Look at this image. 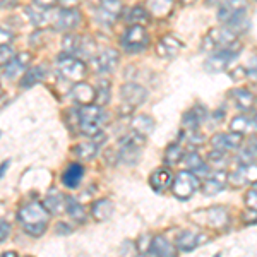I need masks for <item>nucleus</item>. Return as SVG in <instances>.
<instances>
[{
  "label": "nucleus",
  "instance_id": "423d86ee",
  "mask_svg": "<svg viewBox=\"0 0 257 257\" xmlns=\"http://www.w3.org/2000/svg\"><path fill=\"white\" fill-rule=\"evenodd\" d=\"M57 72L60 74L62 79L70 82H79L86 76V64L77 57L62 55L57 59Z\"/></svg>",
  "mask_w": 257,
  "mask_h": 257
},
{
  "label": "nucleus",
  "instance_id": "a18cd8bd",
  "mask_svg": "<svg viewBox=\"0 0 257 257\" xmlns=\"http://www.w3.org/2000/svg\"><path fill=\"white\" fill-rule=\"evenodd\" d=\"M12 41H14V35L11 31L0 28V47H9Z\"/></svg>",
  "mask_w": 257,
  "mask_h": 257
},
{
  "label": "nucleus",
  "instance_id": "c03bdc74",
  "mask_svg": "<svg viewBox=\"0 0 257 257\" xmlns=\"http://www.w3.org/2000/svg\"><path fill=\"white\" fill-rule=\"evenodd\" d=\"M16 53L12 52L9 47H0V65H6L9 64V60L14 57Z\"/></svg>",
  "mask_w": 257,
  "mask_h": 257
},
{
  "label": "nucleus",
  "instance_id": "412c9836",
  "mask_svg": "<svg viewBox=\"0 0 257 257\" xmlns=\"http://www.w3.org/2000/svg\"><path fill=\"white\" fill-rule=\"evenodd\" d=\"M149 182H151V187L156 190V192H163V190H167L170 185H172L173 182V173L170 168H158L156 172H153L151 178H149Z\"/></svg>",
  "mask_w": 257,
  "mask_h": 257
},
{
  "label": "nucleus",
  "instance_id": "6ab92c4d",
  "mask_svg": "<svg viewBox=\"0 0 257 257\" xmlns=\"http://www.w3.org/2000/svg\"><path fill=\"white\" fill-rule=\"evenodd\" d=\"M148 254L160 255V257H173V255H177V248L173 247L172 242H168L163 235H156V237H151Z\"/></svg>",
  "mask_w": 257,
  "mask_h": 257
},
{
  "label": "nucleus",
  "instance_id": "f257e3e1",
  "mask_svg": "<svg viewBox=\"0 0 257 257\" xmlns=\"http://www.w3.org/2000/svg\"><path fill=\"white\" fill-rule=\"evenodd\" d=\"M48 216L50 213L40 202H30L24 208H21L18 213L19 223L23 225L24 231L30 233L31 237H41L47 231Z\"/></svg>",
  "mask_w": 257,
  "mask_h": 257
},
{
  "label": "nucleus",
  "instance_id": "2eb2a0df",
  "mask_svg": "<svg viewBox=\"0 0 257 257\" xmlns=\"http://www.w3.org/2000/svg\"><path fill=\"white\" fill-rule=\"evenodd\" d=\"M31 60H33V55L28 52H21L18 55H14L12 59L9 60V64H6V69H4V72H6L7 77H11V79H14V77H18L19 74H23L24 70L31 65Z\"/></svg>",
  "mask_w": 257,
  "mask_h": 257
},
{
  "label": "nucleus",
  "instance_id": "e433bc0d",
  "mask_svg": "<svg viewBox=\"0 0 257 257\" xmlns=\"http://www.w3.org/2000/svg\"><path fill=\"white\" fill-rule=\"evenodd\" d=\"M110 99V82L106 79H99L98 89L94 91V101L98 103V106L106 105Z\"/></svg>",
  "mask_w": 257,
  "mask_h": 257
},
{
  "label": "nucleus",
  "instance_id": "dca6fc26",
  "mask_svg": "<svg viewBox=\"0 0 257 257\" xmlns=\"http://www.w3.org/2000/svg\"><path fill=\"white\" fill-rule=\"evenodd\" d=\"M226 178H228V173L219 168L216 172L211 173V175L204 180V184L199 185V187L202 189V192H204L206 196H216V194H219L223 189H225Z\"/></svg>",
  "mask_w": 257,
  "mask_h": 257
},
{
  "label": "nucleus",
  "instance_id": "603ef678",
  "mask_svg": "<svg viewBox=\"0 0 257 257\" xmlns=\"http://www.w3.org/2000/svg\"><path fill=\"white\" fill-rule=\"evenodd\" d=\"M242 74H243V69L238 67L237 70H235V72H231V79H243Z\"/></svg>",
  "mask_w": 257,
  "mask_h": 257
},
{
  "label": "nucleus",
  "instance_id": "864d4df0",
  "mask_svg": "<svg viewBox=\"0 0 257 257\" xmlns=\"http://www.w3.org/2000/svg\"><path fill=\"white\" fill-rule=\"evenodd\" d=\"M7 167H9V161H6V163H2V165H0V177H2L4 173H6Z\"/></svg>",
  "mask_w": 257,
  "mask_h": 257
},
{
  "label": "nucleus",
  "instance_id": "bb28decb",
  "mask_svg": "<svg viewBox=\"0 0 257 257\" xmlns=\"http://www.w3.org/2000/svg\"><path fill=\"white\" fill-rule=\"evenodd\" d=\"M231 132H237V134H247V132L255 131V118L250 115H237L230 123Z\"/></svg>",
  "mask_w": 257,
  "mask_h": 257
},
{
  "label": "nucleus",
  "instance_id": "58836bf2",
  "mask_svg": "<svg viewBox=\"0 0 257 257\" xmlns=\"http://www.w3.org/2000/svg\"><path fill=\"white\" fill-rule=\"evenodd\" d=\"M182 158H184V149H182V146H178V144H172L165 151V163L167 165L180 163Z\"/></svg>",
  "mask_w": 257,
  "mask_h": 257
},
{
  "label": "nucleus",
  "instance_id": "37998d69",
  "mask_svg": "<svg viewBox=\"0 0 257 257\" xmlns=\"http://www.w3.org/2000/svg\"><path fill=\"white\" fill-rule=\"evenodd\" d=\"M257 189H255V184H252V189L247 192V196H245V204H247V208H250V209H254L255 211V206H257Z\"/></svg>",
  "mask_w": 257,
  "mask_h": 257
},
{
  "label": "nucleus",
  "instance_id": "f03ea898",
  "mask_svg": "<svg viewBox=\"0 0 257 257\" xmlns=\"http://www.w3.org/2000/svg\"><path fill=\"white\" fill-rule=\"evenodd\" d=\"M106 122H108V115L98 105H84L77 111L79 131L88 138H96Z\"/></svg>",
  "mask_w": 257,
  "mask_h": 257
},
{
  "label": "nucleus",
  "instance_id": "f704fd0d",
  "mask_svg": "<svg viewBox=\"0 0 257 257\" xmlns=\"http://www.w3.org/2000/svg\"><path fill=\"white\" fill-rule=\"evenodd\" d=\"M76 156L79 160H93L94 156L98 155V144L96 143H82L77 144L76 149H74Z\"/></svg>",
  "mask_w": 257,
  "mask_h": 257
},
{
  "label": "nucleus",
  "instance_id": "4d7b16f0",
  "mask_svg": "<svg viewBox=\"0 0 257 257\" xmlns=\"http://www.w3.org/2000/svg\"><path fill=\"white\" fill-rule=\"evenodd\" d=\"M4 255H6V257H12V255H18V254H16V252H6Z\"/></svg>",
  "mask_w": 257,
  "mask_h": 257
},
{
  "label": "nucleus",
  "instance_id": "3c124183",
  "mask_svg": "<svg viewBox=\"0 0 257 257\" xmlns=\"http://www.w3.org/2000/svg\"><path fill=\"white\" fill-rule=\"evenodd\" d=\"M70 228H69V225H65V223H59L57 225V233H70Z\"/></svg>",
  "mask_w": 257,
  "mask_h": 257
},
{
  "label": "nucleus",
  "instance_id": "39448f33",
  "mask_svg": "<svg viewBox=\"0 0 257 257\" xmlns=\"http://www.w3.org/2000/svg\"><path fill=\"white\" fill-rule=\"evenodd\" d=\"M237 43V35L231 33L228 28H214L204 36L201 45L202 52H218L223 48H230Z\"/></svg>",
  "mask_w": 257,
  "mask_h": 257
},
{
  "label": "nucleus",
  "instance_id": "7ed1b4c3",
  "mask_svg": "<svg viewBox=\"0 0 257 257\" xmlns=\"http://www.w3.org/2000/svg\"><path fill=\"white\" fill-rule=\"evenodd\" d=\"M144 148V136L138 134V132H128L125 138L120 139L118 143V160L125 165H136L143 156Z\"/></svg>",
  "mask_w": 257,
  "mask_h": 257
},
{
  "label": "nucleus",
  "instance_id": "a211bd4d",
  "mask_svg": "<svg viewBox=\"0 0 257 257\" xmlns=\"http://www.w3.org/2000/svg\"><path fill=\"white\" fill-rule=\"evenodd\" d=\"M118 60H120V55L117 50L106 48L94 59V69H96L98 72H110V70H113L117 67Z\"/></svg>",
  "mask_w": 257,
  "mask_h": 257
},
{
  "label": "nucleus",
  "instance_id": "09e8293b",
  "mask_svg": "<svg viewBox=\"0 0 257 257\" xmlns=\"http://www.w3.org/2000/svg\"><path fill=\"white\" fill-rule=\"evenodd\" d=\"M38 7H43V9H50V7L55 6L57 0H33Z\"/></svg>",
  "mask_w": 257,
  "mask_h": 257
},
{
  "label": "nucleus",
  "instance_id": "72a5a7b5",
  "mask_svg": "<svg viewBox=\"0 0 257 257\" xmlns=\"http://www.w3.org/2000/svg\"><path fill=\"white\" fill-rule=\"evenodd\" d=\"M64 209H67L69 216L72 218L74 221H77V223H84L86 221V211L79 204V202L76 201V199L65 197V208Z\"/></svg>",
  "mask_w": 257,
  "mask_h": 257
},
{
  "label": "nucleus",
  "instance_id": "4be33fe9",
  "mask_svg": "<svg viewBox=\"0 0 257 257\" xmlns=\"http://www.w3.org/2000/svg\"><path fill=\"white\" fill-rule=\"evenodd\" d=\"M231 99H233V105L235 108H238L240 111H250L254 108V94L250 93L245 88H240V89H233L231 91Z\"/></svg>",
  "mask_w": 257,
  "mask_h": 257
},
{
  "label": "nucleus",
  "instance_id": "cd10ccee",
  "mask_svg": "<svg viewBox=\"0 0 257 257\" xmlns=\"http://www.w3.org/2000/svg\"><path fill=\"white\" fill-rule=\"evenodd\" d=\"M149 14H153L158 19H165L172 14L173 0H148Z\"/></svg>",
  "mask_w": 257,
  "mask_h": 257
},
{
  "label": "nucleus",
  "instance_id": "a19ab883",
  "mask_svg": "<svg viewBox=\"0 0 257 257\" xmlns=\"http://www.w3.org/2000/svg\"><path fill=\"white\" fill-rule=\"evenodd\" d=\"M79 40H81L79 35H67V36H65L62 47H64V50H65V53H67V55H72V57L76 55L77 47H79Z\"/></svg>",
  "mask_w": 257,
  "mask_h": 257
},
{
  "label": "nucleus",
  "instance_id": "6e6552de",
  "mask_svg": "<svg viewBox=\"0 0 257 257\" xmlns=\"http://www.w3.org/2000/svg\"><path fill=\"white\" fill-rule=\"evenodd\" d=\"M240 53V43H235L233 47L230 48H223V50H218V52H213V55L206 60L204 64V69L208 72H223L226 70L228 65L231 64V60H235Z\"/></svg>",
  "mask_w": 257,
  "mask_h": 257
},
{
  "label": "nucleus",
  "instance_id": "c9c22d12",
  "mask_svg": "<svg viewBox=\"0 0 257 257\" xmlns=\"http://www.w3.org/2000/svg\"><path fill=\"white\" fill-rule=\"evenodd\" d=\"M26 14L28 18H30L31 24H35V26H43V24H47L48 21V9H36V7H26Z\"/></svg>",
  "mask_w": 257,
  "mask_h": 257
},
{
  "label": "nucleus",
  "instance_id": "79ce46f5",
  "mask_svg": "<svg viewBox=\"0 0 257 257\" xmlns=\"http://www.w3.org/2000/svg\"><path fill=\"white\" fill-rule=\"evenodd\" d=\"M238 161L242 167H250V165H255V146H248L243 149L242 153L238 155Z\"/></svg>",
  "mask_w": 257,
  "mask_h": 257
},
{
  "label": "nucleus",
  "instance_id": "9d476101",
  "mask_svg": "<svg viewBox=\"0 0 257 257\" xmlns=\"http://www.w3.org/2000/svg\"><path fill=\"white\" fill-rule=\"evenodd\" d=\"M122 9L123 6L120 0H103L96 9V21L99 24L110 26V24H113L120 18Z\"/></svg>",
  "mask_w": 257,
  "mask_h": 257
},
{
  "label": "nucleus",
  "instance_id": "ea45409f",
  "mask_svg": "<svg viewBox=\"0 0 257 257\" xmlns=\"http://www.w3.org/2000/svg\"><path fill=\"white\" fill-rule=\"evenodd\" d=\"M208 163L211 165L213 168H223L226 165V155L225 151H219V149H214V151H211L208 155Z\"/></svg>",
  "mask_w": 257,
  "mask_h": 257
},
{
  "label": "nucleus",
  "instance_id": "f8f14e48",
  "mask_svg": "<svg viewBox=\"0 0 257 257\" xmlns=\"http://www.w3.org/2000/svg\"><path fill=\"white\" fill-rule=\"evenodd\" d=\"M247 0H223L219 4V11H218V18L223 23H228V21L238 18V16L247 14Z\"/></svg>",
  "mask_w": 257,
  "mask_h": 257
},
{
  "label": "nucleus",
  "instance_id": "f3484780",
  "mask_svg": "<svg viewBox=\"0 0 257 257\" xmlns=\"http://www.w3.org/2000/svg\"><path fill=\"white\" fill-rule=\"evenodd\" d=\"M184 48V43L173 35H167L163 36L158 45H156V53L163 59H173V57L178 55V52Z\"/></svg>",
  "mask_w": 257,
  "mask_h": 257
},
{
  "label": "nucleus",
  "instance_id": "13d9d810",
  "mask_svg": "<svg viewBox=\"0 0 257 257\" xmlns=\"http://www.w3.org/2000/svg\"><path fill=\"white\" fill-rule=\"evenodd\" d=\"M0 94H2V89H0Z\"/></svg>",
  "mask_w": 257,
  "mask_h": 257
},
{
  "label": "nucleus",
  "instance_id": "aec40b11",
  "mask_svg": "<svg viewBox=\"0 0 257 257\" xmlns=\"http://www.w3.org/2000/svg\"><path fill=\"white\" fill-rule=\"evenodd\" d=\"M206 240L204 235L196 233V231H182L177 238V250L182 252H192L194 248L201 245Z\"/></svg>",
  "mask_w": 257,
  "mask_h": 257
},
{
  "label": "nucleus",
  "instance_id": "6e6d98bb",
  "mask_svg": "<svg viewBox=\"0 0 257 257\" xmlns=\"http://www.w3.org/2000/svg\"><path fill=\"white\" fill-rule=\"evenodd\" d=\"M180 2L184 4V6H190V4H194L196 0H180Z\"/></svg>",
  "mask_w": 257,
  "mask_h": 257
},
{
  "label": "nucleus",
  "instance_id": "20e7f679",
  "mask_svg": "<svg viewBox=\"0 0 257 257\" xmlns=\"http://www.w3.org/2000/svg\"><path fill=\"white\" fill-rule=\"evenodd\" d=\"M196 225L199 226H211V228H226L230 223V216H228V211L225 208H219V206H213V208H206V209H199L196 213L190 214Z\"/></svg>",
  "mask_w": 257,
  "mask_h": 257
},
{
  "label": "nucleus",
  "instance_id": "c85d7f7f",
  "mask_svg": "<svg viewBox=\"0 0 257 257\" xmlns=\"http://www.w3.org/2000/svg\"><path fill=\"white\" fill-rule=\"evenodd\" d=\"M43 206L50 214H60L65 208V196H62L59 190H52L45 199Z\"/></svg>",
  "mask_w": 257,
  "mask_h": 257
},
{
  "label": "nucleus",
  "instance_id": "7c9ffc66",
  "mask_svg": "<svg viewBox=\"0 0 257 257\" xmlns=\"http://www.w3.org/2000/svg\"><path fill=\"white\" fill-rule=\"evenodd\" d=\"M45 76H47V69L45 67H33L30 70H26V74H24V77L21 79V86L23 88H33L35 84H38L45 79Z\"/></svg>",
  "mask_w": 257,
  "mask_h": 257
},
{
  "label": "nucleus",
  "instance_id": "2f4dec72",
  "mask_svg": "<svg viewBox=\"0 0 257 257\" xmlns=\"http://www.w3.org/2000/svg\"><path fill=\"white\" fill-rule=\"evenodd\" d=\"M127 21L132 24V26H146V24H149V21H151V14H149L144 7L136 6V7H132L131 12H128Z\"/></svg>",
  "mask_w": 257,
  "mask_h": 257
},
{
  "label": "nucleus",
  "instance_id": "c756f323",
  "mask_svg": "<svg viewBox=\"0 0 257 257\" xmlns=\"http://www.w3.org/2000/svg\"><path fill=\"white\" fill-rule=\"evenodd\" d=\"M131 127L134 132H138V134L146 138L148 134H151L155 131V122H153V118L149 115H139V117H136L131 122Z\"/></svg>",
  "mask_w": 257,
  "mask_h": 257
},
{
  "label": "nucleus",
  "instance_id": "a878e982",
  "mask_svg": "<svg viewBox=\"0 0 257 257\" xmlns=\"http://www.w3.org/2000/svg\"><path fill=\"white\" fill-rule=\"evenodd\" d=\"M82 175H84V168H82V165L72 163L67 170H65L64 177H62V182H64L65 187L76 189L77 185H79V182L82 180Z\"/></svg>",
  "mask_w": 257,
  "mask_h": 257
},
{
  "label": "nucleus",
  "instance_id": "ddd939ff",
  "mask_svg": "<svg viewBox=\"0 0 257 257\" xmlns=\"http://www.w3.org/2000/svg\"><path fill=\"white\" fill-rule=\"evenodd\" d=\"M120 98H122V101L125 103V105L136 108V106L143 105V103L146 101L148 91L144 89L143 86L128 82V84H123L122 88H120Z\"/></svg>",
  "mask_w": 257,
  "mask_h": 257
},
{
  "label": "nucleus",
  "instance_id": "8fccbe9b",
  "mask_svg": "<svg viewBox=\"0 0 257 257\" xmlns=\"http://www.w3.org/2000/svg\"><path fill=\"white\" fill-rule=\"evenodd\" d=\"M62 7H76L79 4V0H59Z\"/></svg>",
  "mask_w": 257,
  "mask_h": 257
},
{
  "label": "nucleus",
  "instance_id": "5701e85b",
  "mask_svg": "<svg viewBox=\"0 0 257 257\" xmlns=\"http://www.w3.org/2000/svg\"><path fill=\"white\" fill-rule=\"evenodd\" d=\"M255 165H250V167H242L240 165V168L237 170V172H233V173H230L226 178V182L230 185H233L235 189H240L242 185H247L248 182H254V173H250V170L254 168Z\"/></svg>",
  "mask_w": 257,
  "mask_h": 257
},
{
  "label": "nucleus",
  "instance_id": "b1692460",
  "mask_svg": "<svg viewBox=\"0 0 257 257\" xmlns=\"http://www.w3.org/2000/svg\"><path fill=\"white\" fill-rule=\"evenodd\" d=\"M91 214L96 221H106L113 214V202L110 199H98L91 208Z\"/></svg>",
  "mask_w": 257,
  "mask_h": 257
},
{
  "label": "nucleus",
  "instance_id": "393cba45",
  "mask_svg": "<svg viewBox=\"0 0 257 257\" xmlns=\"http://www.w3.org/2000/svg\"><path fill=\"white\" fill-rule=\"evenodd\" d=\"M72 98L76 99L77 103H81V105H89V103L94 101V89L91 88L89 84H86V82H76V86L72 88Z\"/></svg>",
  "mask_w": 257,
  "mask_h": 257
},
{
  "label": "nucleus",
  "instance_id": "5fc2aeb1",
  "mask_svg": "<svg viewBox=\"0 0 257 257\" xmlns=\"http://www.w3.org/2000/svg\"><path fill=\"white\" fill-rule=\"evenodd\" d=\"M223 0H208V6H218L219 7V4H221Z\"/></svg>",
  "mask_w": 257,
  "mask_h": 257
},
{
  "label": "nucleus",
  "instance_id": "4468645a",
  "mask_svg": "<svg viewBox=\"0 0 257 257\" xmlns=\"http://www.w3.org/2000/svg\"><path fill=\"white\" fill-rule=\"evenodd\" d=\"M243 136L237 134V132H228V134H214L213 139H211V144H213L214 149H219V151H233V149H238L240 144H242Z\"/></svg>",
  "mask_w": 257,
  "mask_h": 257
},
{
  "label": "nucleus",
  "instance_id": "de8ad7c7",
  "mask_svg": "<svg viewBox=\"0 0 257 257\" xmlns=\"http://www.w3.org/2000/svg\"><path fill=\"white\" fill-rule=\"evenodd\" d=\"M149 243H151V235H144L143 238H139L138 248H139L141 254H148V250H149Z\"/></svg>",
  "mask_w": 257,
  "mask_h": 257
},
{
  "label": "nucleus",
  "instance_id": "0eeeda50",
  "mask_svg": "<svg viewBox=\"0 0 257 257\" xmlns=\"http://www.w3.org/2000/svg\"><path fill=\"white\" fill-rule=\"evenodd\" d=\"M199 185H201L199 178L194 175L192 172H189V170H184V172H180L175 178H173L170 187H172L173 196L177 199L187 201V199L194 196V192L199 189Z\"/></svg>",
  "mask_w": 257,
  "mask_h": 257
},
{
  "label": "nucleus",
  "instance_id": "473e14b6",
  "mask_svg": "<svg viewBox=\"0 0 257 257\" xmlns=\"http://www.w3.org/2000/svg\"><path fill=\"white\" fill-rule=\"evenodd\" d=\"M94 53H96V41L89 36H81L79 40V47H77V52L74 57H81V59H93Z\"/></svg>",
  "mask_w": 257,
  "mask_h": 257
},
{
  "label": "nucleus",
  "instance_id": "4c0bfd02",
  "mask_svg": "<svg viewBox=\"0 0 257 257\" xmlns=\"http://www.w3.org/2000/svg\"><path fill=\"white\" fill-rule=\"evenodd\" d=\"M184 163H185V168H187L189 172H192V173H201V172H204V170H206L204 161L201 160V156H199L197 153H189V155L185 156Z\"/></svg>",
  "mask_w": 257,
  "mask_h": 257
},
{
  "label": "nucleus",
  "instance_id": "49530a36",
  "mask_svg": "<svg viewBox=\"0 0 257 257\" xmlns=\"http://www.w3.org/2000/svg\"><path fill=\"white\" fill-rule=\"evenodd\" d=\"M11 235V225L4 219H0V243L6 242Z\"/></svg>",
  "mask_w": 257,
  "mask_h": 257
},
{
  "label": "nucleus",
  "instance_id": "9b49d317",
  "mask_svg": "<svg viewBox=\"0 0 257 257\" xmlns=\"http://www.w3.org/2000/svg\"><path fill=\"white\" fill-rule=\"evenodd\" d=\"M81 23V14L74 7H65L57 12V16L53 18V26L59 31H70L76 30Z\"/></svg>",
  "mask_w": 257,
  "mask_h": 257
},
{
  "label": "nucleus",
  "instance_id": "1a4fd4ad",
  "mask_svg": "<svg viewBox=\"0 0 257 257\" xmlns=\"http://www.w3.org/2000/svg\"><path fill=\"white\" fill-rule=\"evenodd\" d=\"M149 45V35L144 26H131L122 36V47L128 53H139Z\"/></svg>",
  "mask_w": 257,
  "mask_h": 257
}]
</instances>
